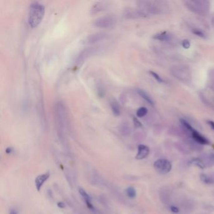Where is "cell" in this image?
I'll list each match as a JSON object with an SVG mask.
<instances>
[{
  "label": "cell",
  "mask_w": 214,
  "mask_h": 214,
  "mask_svg": "<svg viewBox=\"0 0 214 214\" xmlns=\"http://www.w3.org/2000/svg\"><path fill=\"white\" fill-rule=\"evenodd\" d=\"M45 14V7L38 2H33L30 6L28 21L32 28H35L43 20Z\"/></svg>",
  "instance_id": "1"
},
{
  "label": "cell",
  "mask_w": 214,
  "mask_h": 214,
  "mask_svg": "<svg viewBox=\"0 0 214 214\" xmlns=\"http://www.w3.org/2000/svg\"><path fill=\"white\" fill-rule=\"evenodd\" d=\"M116 23V19L112 15H106L96 19L94 25L101 28H109L113 27Z\"/></svg>",
  "instance_id": "2"
},
{
  "label": "cell",
  "mask_w": 214,
  "mask_h": 214,
  "mask_svg": "<svg viewBox=\"0 0 214 214\" xmlns=\"http://www.w3.org/2000/svg\"><path fill=\"white\" fill-rule=\"evenodd\" d=\"M154 167L159 173L166 174L172 170V164L167 160L160 159L155 162Z\"/></svg>",
  "instance_id": "3"
},
{
  "label": "cell",
  "mask_w": 214,
  "mask_h": 214,
  "mask_svg": "<svg viewBox=\"0 0 214 214\" xmlns=\"http://www.w3.org/2000/svg\"><path fill=\"white\" fill-rule=\"evenodd\" d=\"M98 50H99L97 48H88L84 50L79 55V57L76 61L77 63L78 64L81 63L82 62H84L85 60H86L87 58L91 57V55L96 54Z\"/></svg>",
  "instance_id": "4"
},
{
  "label": "cell",
  "mask_w": 214,
  "mask_h": 214,
  "mask_svg": "<svg viewBox=\"0 0 214 214\" xmlns=\"http://www.w3.org/2000/svg\"><path fill=\"white\" fill-rule=\"evenodd\" d=\"M107 37H108V35H107L106 33L103 32L96 33L89 35L87 38L86 41L87 44H94L105 39Z\"/></svg>",
  "instance_id": "5"
},
{
  "label": "cell",
  "mask_w": 214,
  "mask_h": 214,
  "mask_svg": "<svg viewBox=\"0 0 214 214\" xmlns=\"http://www.w3.org/2000/svg\"><path fill=\"white\" fill-rule=\"evenodd\" d=\"M49 177H50V173L46 172L45 173L39 175V176H38L36 178L35 183V187L38 191L40 190L42 187L44 185V182H46Z\"/></svg>",
  "instance_id": "6"
},
{
  "label": "cell",
  "mask_w": 214,
  "mask_h": 214,
  "mask_svg": "<svg viewBox=\"0 0 214 214\" xmlns=\"http://www.w3.org/2000/svg\"><path fill=\"white\" fill-rule=\"evenodd\" d=\"M149 152V148L145 145L140 144L138 146V153L136 156V158L137 160H142L144 159L148 155Z\"/></svg>",
  "instance_id": "7"
},
{
  "label": "cell",
  "mask_w": 214,
  "mask_h": 214,
  "mask_svg": "<svg viewBox=\"0 0 214 214\" xmlns=\"http://www.w3.org/2000/svg\"><path fill=\"white\" fill-rule=\"evenodd\" d=\"M191 133V136L193 137V138L200 144H209V141L208 140L205 138L204 136H203L202 134H200L199 132L196 131V130H194L191 132H190Z\"/></svg>",
  "instance_id": "8"
},
{
  "label": "cell",
  "mask_w": 214,
  "mask_h": 214,
  "mask_svg": "<svg viewBox=\"0 0 214 214\" xmlns=\"http://www.w3.org/2000/svg\"><path fill=\"white\" fill-rule=\"evenodd\" d=\"M137 92L139 94V95L141 97H143L145 101H146L149 104H150L151 105L154 104V102L153 100L152 99V98L149 96V95L146 92H145L142 89H138L137 90Z\"/></svg>",
  "instance_id": "9"
},
{
  "label": "cell",
  "mask_w": 214,
  "mask_h": 214,
  "mask_svg": "<svg viewBox=\"0 0 214 214\" xmlns=\"http://www.w3.org/2000/svg\"><path fill=\"white\" fill-rule=\"evenodd\" d=\"M111 108L112 109L113 114L115 115H119L121 113V109L120 106L118 102L116 101H113L111 102Z\"/></svg>",
  "instance_id": "10"
},
{
  "label": "cell",
  "mask_w": 214,
  "mask_h": 214,
  "mask_svg": "<svg viewBox=\"0 0 214 214\" xmlns=\"http://www.w3.org/2000/svg\"><path fill=\"white\" fill-rule=\"evenodd\" d=\"M200 179L202 182L205 183V184H212L213 183V179L210 177H208L207 175L202 174L200 175Z\"/></svg>",
  "instance_id": "11"
},
{
  "label": "cell",
  "mask_w": 214,
  "mask_h": 214,
  "mask_svg": "<svg viewBox=\"0 0 214 214\" xmlns=\"http://www.w3.org/2000/svg\"><path fill=\"white\" fill-rule=\"evenodd\" d=\"M191 163L193 165H195L196 166H199V168H202V169H203L205 167L204 163L202 160H201L198 159V158H195V159L192 160Z\"/></svg>",
  "instance_id": "12"
},
{
  "label": "cell",
  "mask_w": 214,
  "mask_h": 214,
  "mask_svg": "<svg viewBox=\"0 0 214 214\" xmlns=\"http://www.w3.org/2000/svg\"><path fill=\"white\" fill-rule=\"evenodd\" d=\"M148 113V109L144 108V107H141V108H139L138 110H137L136 112V115H138V117L139 118H142L143 116H144Z\"/></svg>",
  "instance_id": "13"
},
{
  "label": "cell",
  "mask_w": 214,
  "mask_h": 214,
  "mask_svg": "<svg viewBox=\"0 0 214 214\" xmlns=\"http://www.w3.org/2000/svg\"><path fill=\"white\" fill-rule=\"evenodd\" d=\"M126 194L127 195L129 196L131 199L134 198L136 195V191L134 188L132 187H129L127 188L126 190Z\"/></svg>",
  "instance_id": "14"
},
{
  "label": "cell",
  "mask_w": 214,
  "mask_h": 214,
  "mask_svg": "<svg viewBox=\"0 0 214 214\" xmlns=\"http://www.w3.org/2000/svg\"><path fill=\"white\" fill-rule=\"evenodd\" d=\"M154 38L160 40H167L169 38V35L166 32L161 33L154 37Z\"/></svg>",
  "instance_id": "15"
},
{
  "label": "cell",
  "mask_w": 214,
  "mask_h": 214,
  "mask_svg": "<svg viewBox=\"0 0 214 214\" xmlns=\"http://www.w3.org/2000/svg\"><path fill=\"white\" fill-rule=\"evenodd\" d=\"M180 122H182V125H183L184 126H185V127L187 128V129L188 131H189L190 132H191L192 131H193V130H194V128L191 127V126L190 125V124L188 123V122H187L185 120H184V119H180Z\"/></svg>",
  "instance_id": "16"
},
{
  "label": "cell",
  "mask_w": 214,
  "mask_h": 214,
  "mask_svg": "<svg viewBox=\"0 0 214 214\" xmlns=\"http://www.w3.org/2000/svg\"><path fill=\"white\" fill-rule=\"evenodd\" d=\"M79 193L81 195H82V197L85 199V200H91V197H90V196L82 189V188H80Z\"/></svg>",
  "instance_id": "17"
},
{
  "label": "cell",
  "mask_w": 214,
  "mask_h": 214,
  "mask_svg": "<svg viewBox=\"0 0 214 214\" xmlns=\"http://www.w3.org/2000/svg\"><path fill=\"white\" fill-rule=\"evenodd\" d=\"M102 7H103V5H102V3H99L98 4H97V5H95L94 6L92 11H94V13H96L97 11H99L101 10H102Z\"/></svg>",
  "instance_id": "18"
},
{
  "label": "cell",
  "mask_w": 214,
  "mask_h": 214,
  "mask_svg": "<svg viewBox=\"0 0 214 214\" xmlns=\"http://www.w3.org/2000/svg\"><path fill=\"white\" fill-rule=\"evenodd\" d=\"M149 73H150L151 74V75L153 77H155V79L158 81V82H163V80L160 77V75H158L156 73H155V72L150 71V72H149Z\"/></svg>",
  "instance_id": "19"
},
{
  "label": "cell",
  "mask_w": 214,
  "mask_h": 214,
  "mask_svg": "<svg viewBox=\"0 0 214 214\" xmlns=\"http://www.w3.org/2000/svg\"><path fill=\"white\" fill-rule=\"evenodd\" d=\"M182 45H183V46L184 47V48L186 49H188L190 48V43L188 40H184L182 42Z\"/></svg>",
  "instance_id": "20"
},
{
  "label": "cell",
  "mask_w": 214,
  "mask_h": 214,
  "mask_svg": "<svg viewBox=\"0 0 214 214\" xmlns=\"http://www.w3.org/2000/svg\"><path fill=\"white\" fill-rule=\"evenodd\" d=\"M193 32H194V34H195L196 35H197V36H199V37H202V38L205 37L204 33H203L202 32H201L200 30H194Z\"/></svg>",
  "instance_id": "21"
},
{
  "label": "cell",
  "mask_w": 214,
  "mask_h": 214,
  "mask_svg": "<svg viewBox=\"0 0 214 214\" xmlns=\"http://www.w3.org/2000/svg\"><path fill=\"white\" fill-rule=\"evenodd\" d=\"M85 202H86V205L88 208H89L90 209H93L94 207L91 203V200H85Z\"/></svg>",
  "instance_id": "22"
},
{
  "label": "cell",
  "mask_w": 214,
  "mask_h": 214,
  "mask_svg": "<svg viewBox=\"0 0 214 214\" xmlns=\"http://www.w3.org/2000/svg\"><path fill=\"white\" fill-rule=\"evenodd\" d=\"M171 210H172V212H173V213H178L179 209H178V208H177L176 207L172 206V207H171Z\"/></svg>",
  "instance_id": "23"
},
{
  "label": "cell",
  "mask_w": 214,
  "mask_h": 214,
  "mask_svg": "<svg viewBox=\"0 0 214 214\" xmlns=\"http://www.w3.org/2000/svg\"><path fill=\"white\" fill-rule=\"evenodd\" d=\"M207 123L210 125V126L211 127L212 129L214 130V122L212 121H208Z\"/></svg>",
  "instance_id": "24"
},
{
  "label": "cell",
  "mask_w": 214,
  "mask_h": 214,
  "mask_svg": "<svg viewBox=\"0 0 214 214\" xmlns=\"http://www.w3.org/2000/svg\"><path fill=\"white\" fill-rule=\"evenodd\" d=\"M57 205H58V207L61 208H63L65 207V204H64L63 202H58L57 203Z\"/></svg>",
  "instance_id": "25"
},
{
  "label": "cell",
  "mask_w": 214,
  "mask_h": 214,
  "mask_svg": "<svg viewBox=\"0 0 214 214\" xmlns=\"http://www.w3.org/2000/svg\"><path fill=\"white\" fill-rule=\"evenodd\" d=\"M134 122H135V125L136 126H141V123L138 120H137V119L136 118L134 119Z\"/></svg>",
  "instance_id": "26"
},
{
  "label": "cell",
  "mask_w": 214,
  "mask_h": 214,
  "mask_svg": "<svg viewBox=\"0 0 214 214\" xmlns=\"http://www.w3.org/2000/svg\"><path fill=\"white\" fill-rule=\"evenodd\" d=\"M6 152L7 153H8V154L10 153H11V148H7V149H6Z\"/></svg>",
  "instance_id": "27"
},
{
  "label": "cell",
  "mask_w": 214,
  "mask_h": 214,
  "mask_svg": "<svg viewBox=\"0 0 214 214\" xmlns=\"http://www.w3.org/2000/svg\"><path fill=\"white\" fill-rule=\"evenodd\" d=\"M10 214H18V213H16V211H15V210H11V211H10Z\"/></svg>",
  "instance_id": "28"
}]
</instances>
